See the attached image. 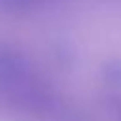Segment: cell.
Returning a JSON list of instances; mask_svg holds the SVG:
<instances>
[{"mask_svg": "<svg viewBox=\"0 0 121 121\" xmlns=\"http://www.w3.org/2000/svg\"><path fill=\"white\" fill-rule=\"evenodd\" d=\"M57 106L53 87L23 53L0 47V108L26 119H42Z\"/></svg>", "mask_w": 121, "mask_h": 121, "instance_id": "6da1fadb", "label": "cell"}]
</instances>
